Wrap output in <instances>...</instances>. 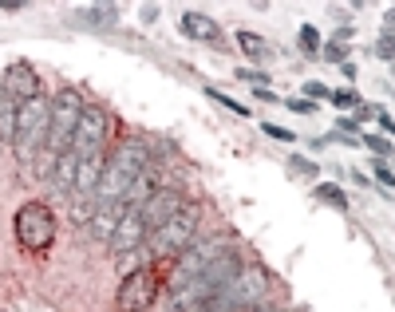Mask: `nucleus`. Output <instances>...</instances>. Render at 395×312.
<instances>
[{"label": "nucleus", "instance_id": "f257e3e1", "mask_svg": "<svg viewBox=\"0 0 395 312\" xmlns=\"http://www.w3.org/2000/svg\"><path fill=\"white\" fill-rule=\"evenodd\" d=\"M245 269L241 265V253L237 249H229L226 257H217L209 269H202L194 277V281H186L182 289H174L166 297V312H198L206 301H214L221 289H229V285L237 281V273Z\"/></svg>", "mask_w": 395, "mask_h": 312}, {"label": "nucleus", "instance_id": "f03ea898", "mask_svg": "<svg viewBox=\"0 0 395 312\" xmlns=\"http://www.w3.org/2000/svg\"><path fill=\"white\" fill-rule=\"evenodd\" d=\"M150 166V151L147 142L127 139L119 142L115 151L107 154V166H103V178L95 186V201H127L130 186L138 182V174Z\"/></svg>", "mask_w": 395, "mask_h": 312}, {"label": "nucleus", "instance_id": "7ed1b4c3", "mask_svg": "<svg viewBox=\"0 0 395 312\" xmlns=\"http://www.w3.org/2000/svg\"><path fill=\"white\" fill-rule=\"evenodd\" d=\"M48 135H51V99L36 95V99L16 107V135H12V154L20 166H32L40 154L48 151Z\"/></svg>", "mask_w": 395, "mask_h": 312}, {"label": "nucleus", "instance_id": "20e7f679", "mask_svg": "<svg viewBox=\"0 0 395 312\" xmlns=\"http://www.w3.org/2000/svg\"><path fill=\"white\" fill-rule=\"evenodd\" d=\"M198 233V206L190 201L186 210H178L174 218H170L162 230H154L142 242V253H147V261H162V257H178V253L186 249L190 242H194Z\"/></svg>", "mask_w": 395, "mask_h": 312}, {"label": "nucleus", "instance_id": "39448f33", "mask_svg": "<svg viewBox=\"0 0 395 312\" xmlns=\"http://www.w3.org/2000/svg\"><path fill=\"white\" fill-rule=\"evenodd\" d=\"M83 111H87V103H83V95H79L75 87H63L51 95V135H48V151L63 154L71 151V142H75V131H79V119H83Z\"/></svg>", "mask_w": 395, "mask_h": 312}, {"label": "nucleus", "instance_id": "423d86ee", "mask_svg": "<svg viewBox=\"0 0 395 312\" xmlns=\"http://www.w3.org/2000/svg\"><path fill=\"white\" fill-rule=\"evenodd\" d=\"M233 249V242H229L226 233H214V237H202V242H190L186 249L178 253V261H174V273H170V281L166 289H182L186 281H194L202 269H209V265L217 261V257H226V253Z\"/></svg>", "mask_w": 395, "mask_h": 312}, {"label": "nucleus", "instance_id": "0eeeda50", "mask_svg": "<svg viewBox=\"0 0 395 312\" xmlns=\"http://www.w3.org/2000/svg\"><path fill=\"white\" fill-rule=\"evenodd\" d=\"M12 230H16L20 249L44 253V249H51V242H56V213H51L44 201H24V206L16 210Z\"/></svg>", "mask_w": 395, "mask_h": 312}, {"label": "nucleus", "instance_id": "6e6552de", "mask_svg": "<svg viewBox=\"0 0 395 312\" xmlns=\"http://www.w3.org/2000/svg\"><path fill=\"white\" fill-rule=\"evenodd\" d=\"M158 292H162V277H158L154 265H147V269H135L119 281L115 304L119 312H147L158 301Z\"/></svg>", "mask_w": 395, "mask_h": 312}, {"label": "nucleus", "instance_id": "1a4fd4ad", "mask_svg": "<svg viewBox=\"0 0 395 312\" xmlns=\"http://www.w3.org/2000/svg\"><path fill=\"white\" fill-rule=\"evenodd\" d=\"M186 206H190V198L178 190V186H162L154 198H147L142 206H138V210H142V222H147V237L154 230H162V225H166L178 210H186Z\"/></svg>", "mask_w": 395, "mask_h": 312}, {"label": "nucleus", "instance_id": "9d476101", "mask_svg": "<svg viewBox=\"0 0 395 312\" xmlns=\"http://www.w3.org/2000/svg\"><path fill=\"white\" fill-rule=\"evenodd\" d=\"M4 91H8V99L16 103H28L36 99V95H44V83H40V71L32 68L28 60H12L8 68H4Z\"/></svg>", "mask_w": 395, "mask_h": 312}, {"label": "nucleus", "instance_id": "9b49d317", "mask_svg": "<svg viewBox=\"0 0 395 312\" xmlns=\"http://www.w3.org/2000/svg\"><path fill=\"white\" fill-rule=\"evenodd\" d=\"M142 242H147V222H142V210H138V206H127V213H123V222H119L115 237H111V253H115V257H127V253L142 249Z\"/></svg>", "mask_w": 395, "mask_h": 312}, {"label": "nucleus", "instance_id": "f8f14e48", "mask_svg": "<svg viewBox=\"0 0 395 312\" xmlns=\"http://www.w3.org/2000/svg\"><path fill=\"white\" fill-rule=\"evenodd\" d=\"M123 213H127V201H95V210H91V222H87V233L95 242H111L123 222Z\"/></svg>", "mask_w": 395, "mask_h": 312}, {"label": "nucleus", "instance_id": "ddd939ff", "mask_svg": "<svg viewBox=\"0 0 395 312\" xmlns=\"http://www.w3.org/2000/svg\"><path fill=\"white\" fill-rule=\"evenodd\" d=\"M182 36H186V40H202V44H221L217 20H209L202 12H186V16H182Z\"/></svg>", "mask_w": 395, "mask_h": 312}, {"label": "nucleus", "instance_id": "4468645a", "mask_svg": "<svg viewBox=\"0 0 395 312\" xmlns=\"http://www.w3.org/2000/svg\"><path fill=\"white\" fill-rule=\"evenodd\" d=\"M75 170H79V158L75 151H63L56 158V174H51V190L63 194V198H71L75 194Z\"/></svg>", "mask_w": 395, "mask_h": 312}, {"label": "nucleus", "instance_id": "2eb2a0df", "mask_svg": "<svg viewBox=\"0 0 395 312\" xmlns=\"http://www.w3.org/2000/svg\"><path fill=\"white\" fill-rule=\"evenodd\" d=\"M162 190V170H158L154 162H150L147 170L138 174V182L130 186V194H127V206H142L147 198H154V194Z\"/></svg>", "mask_w": 395, "mask_h": 312}, {"label": "nucleus", "instance_id": "dca6fc26", "mask_svg": "<svg viewBox=\"0 0 395 312\" xmlns=\"http://www.w3.org/2000/svg\"><path fill=\"white\" fill-rule=\"evenodd\" d=\"M16 135V103L8 99V91H4V71H0V139L12 142Z\"/></svg>", "mask_w": 395, "mask_h": 312}, {"label": "nucleus", "instance_id": "f3484780", "mask_svg": "<svg viewBox=\"0 0 395 312\" xmlns=\"http://www.w3.org/2000/svg\"><path fill=\"white\" fill-rule=\"evenodd\" d=\"M237 48L245 51L249 60H265V56H269V44L261 40L257 32H249V28H241V32H237Z\"/></svg>", "mask_w": 395, "mask_h": 312}, {"label": "nucleus", "instance_id": "a211bd4d", "mask_svg": "<svg viewBox=\"0 0 395 312\" xmlns=\"http://www.w3.org/2000/svg\"><path fill=\"white\" fill-rule=\"evenodd\" d=\"M312 198L324 201V206H332V210H340V213L348 210V194L340 190V186H332V182H320V186L312 190Z\"/></svg>", "mask_w": 395, "mask_h": 312}, {"label": "nucleus", "instance_id": "6ab92c4d", "mask_svg": "<svg viewBox=\"0 0 395 312\" xmlns=\"http://www.w3.org/2000/svg\"><path fill=\"white\" fill-rule=\"evenodd\" d=\"M300 51H305V56H320V28H316V24L300 28Z\"/></svg>", "mask_w": 395, "mask_h": 312}, {"label": "nucleus", "instance_id": "aec40b11", "mask_svg": "<svg viewBox=\"0 0 395 312\" xmlns=\"http://www.w3.org/2000/svg\"><path fill=\"white\" fill-rule=\"evenodd\" d=\"M360 142H364L367 151H375V154H379V162H384V158H391V154H395L391 139H384V135H364Z\"/></svg>", "mask_w": 395, "mask_h": 312}, {"label": "nucleus", "instance_id": "412c9836", "mask_svg": "<svg viewBox=\"0 0 395 312\" xmlns=\"http://www.w3.org/2000/svg\"><path fill=\"white\" fill-rule=\"evenodd\" d=\"M300 91H305V99H308V103H320V99L328 103V99H332V87H328V83H320V80H308Z\"/></svg>", "mask_w": 395, "mask_h": 312}, {"label": "nucleus", "instance_id": "4be33fe9", "mask_svg": "<svg viewBox=\"0 0 395 312\" xmlns=\"http://www.w3.org/2000/svg\"><path fill=\"white\" fill-rule=\"evenodd\" d=\"M328 103H336L340 111H356V107H360V95H356L352 87H344V91H332V99Z\"/></svg>", "mask_w": 395, "mask_h": 312}, {"label": "nucleus", "instance_id": "5701e85b", "mask_svg": "<svg viewBox=\"0 0 395 312\" xmlns=\"http://www.w3.org/2000/svg\"><path fill=\"white\" fill-rule=\"evenodd\" d=\"M320 56H324L328 63H348V48L344 44H332V40L320 44Z\"/></svg>", "mask_w": 395, "mask_h": 312}, {"label": "nucleus", "instance_id": "b1692460", "mask_svg": "<svg viewBox=\"0 0 395 312\" xmlns=\"http://www.w3.org/2000/svg\"><path fill=\"white\" fill-rule=\"evenodd\" d=\"M206 95H209V99H217V103H221V107H229V111H233V115H241V119H245V115H249V107H241V103H237V99H229V95H221V91L206 87Z\"/></svg>", "mask_w": 395, "mask_h": 312}, {"label": "nucleus", "instance_id": "393cba45", "mask_svg": "<svg viewBox=\"0 0 395 312\" xmlns=\"http://www.w3.org/2000/svg\"><path fill=\"white\" fill-rule=\"evenodd\" d=\"M288 170H296V174H305V178H316V162H308V158H300V154H288Z\"/></svg>", "mask_w": 395, "mask_h": 312}, {"label": "nucleus", "instance_id": "a878e982", "mask_svg": "<svg viewBox=\"0 0 395 312\" xmlns=\"http://www.w3.org/2000/svg\"><path fill=\"white\" fill-rule=\"evenodd\" d=\"M375 56H379V60H395V32H384V36L375 40Z\"/></svg>", "mask_w": 395, "mask_h": 312}, {"label": "nucleus", "instance_id": "bb28decb", "mask_svg": "<svg viewBox=\"0 0 395 312\" xmlns=\"http://www.w3.org/2000/svg\"><path fill=\"white\" fill-rule=\"evenodd\" d=\"M87 16L95 24H107V28H111V24L119 20V8H115V4H107V8H87Z\"/></svg>", "mask_w": 395, "mask_h": 312}, {"label": "nucleus", "instance_id": "cd10ccee", "mask_svg": "<svg viewBox=\"0 0 395 312\" xmlns=\"http://www.w3.org/2000/svg\"><path fill=\"white\" fill-rule=\"evenodd\" d=\"M261 131H265L269 139H276V142H296V135L288 131V127H276V123H261Z\"/></svg>", "mask_w": 395, "mask_h": 312}, {"label": "nucleus", "instance_id": "c85d7f7f", "mask_svg": "<svg viewBox=\"0 0 395 312\" xmlns=\"http://www.w3.org/2000/svg\"><path fill=\"white\" fill-rule=\"evenodd\" d=\"M375 182L384 190H395V170H387V162H379V158H375Z\"/></svg>", "mask_w": 395, "mask_h": 312}, {"label": "nucleus", "instance_id": "c756f323", "mask_svg": "<svg viewBox=\"0 0 395 312\" xmlns=\"http://www.w3.org/2000/svg\"><path fill=\"white\" fill-rule=\"evenodd\" d=\"M245 83H257V87H269V75L265 71H253V68H245V71H237Z\"/></svg>", "mask_w": 395, "mask_h": 312}, {"label": "nucleus", "instance_id": "7c9ffc66", "mask_svg": "<svg viewBox=\"0 0 395 312\" xmlns=\"http://www.w3.org/2000/svg\"><path fill=\"white\" fill-rule=\"evenodd\" d=\"M379 135H384V139H387V135H395V119L387 111H379Z\"/></svg>", "mask_w": 395, "mask_h": 312}, {"label": "nucleus", "instance_id": "2f4dec72", "mask_svg": "<svg viewBox=\"0 0 395 312\" xmlns=\"http://www.w3.org/2000/svg\"><path fill=\"white\" fill-rule=\"evenodd\" d=\"M285 107H288V111H296V115L312 111V103H308V99H285Z\"/></svg>", "mask_w": 395, "mask_h": 312}, {"label": "nucleus", "instance_id": "473e14b6", "mask_svg": "<svg viewBox=\"0 0 395 312\" xmlns=\"http://www.w3.org/2000/svg\"><path fill=\"white\" fill-rule=\"evenodd\" d=\"M344 40H352V24H340V28H336L332 44H344Z\"/></svg>", "mask_w": 395, "mask_h": 312}, {"label": "nucleus", "instance_id": "72a5a7b5", "mask_svg": "<svg viewBox=\"0 0 395 312\" xmlns=\"http://www.w3.org/2000/svg\"><path fill=\"white\" fill-rule=\"evenodd\" d=\"M142 20H147V24L158 20V8H154V4H147V8H142Z\"/></svg>", "mask_w": 395, "mask_h": 312}, {"label": "nucleus", "instance_id": "f704fd0d", "mask_svg": "<svg viewBox=\"0 0 395 312\" xmlns=\"http://www.w3.org/2000/svg\"><path fill=\"white\" fill-rule=\"evenodd\" d=\"M384 32H395V8L387 12V28H384Z\"/></svg>", "mask_w": 395, "mask_h": 312}, {"label": "nucleus", "instance_id": "c9c22d12", "mask_svg": "<svg viewBox=\"0 0 395 312\" xmlns=\"http://www.w3.org/2000/svg\"><path fill=\"white\" fill-rule=\"evenodd\" d=\"M245 312H281V308H261V304H257V308H245Z\"/></svg>", "mask_w": 395, "mask_h": 312}, {"label": "nucleus", "instance_id": "e433bc0d", "mask_svg": "<svg viewBox=\"0 0 395 312\" xmlns=\"http://www.w3.org/2000/svg\"><path fill=\"white\" fill-rule=\"evenodd\" d=\"M0 151H4V139H0Z\"/></svg>", "mask_w": 395, "mask_h": 312}]
</instances>
